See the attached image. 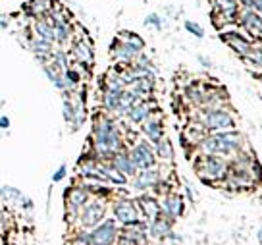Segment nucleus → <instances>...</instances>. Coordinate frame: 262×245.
Returning <instances> with one entry per match:
<instances>
[{"label": "nucleus", "mask_w": 262, "mask_h": 245, "mask_svg": "<svg viewBox=\"0 0 262 245\" xmlns=\"http://www.w3.org/2000/svg\"><path fill=\"white\" fill-rule=\"evenodd\" d=\"M158 183H160V170L156 166H150V168L139 170L133 176L131 188L137 189V191H147V189L158 188Z\"/></svg>", "instance_id": "nucleus-14"}, {"label": "nucleus", "mask_w": 262, "mask_h": 245, "mask_svg": "<svg viewBox=\"0 0 262 245\" xmlns=\"http://www.w3.org/2000/svg\"><path fill=\"white\" fill-rule=\"evenodd\" d=\"M155 153H156V158H160L164 162H170L173 158V147H172V141L170 139H160L158 143L155 145Z\"/></svg>", "instance_id": "nucleus-25"}, {"label": "nucleus", "mask_w": 262, "mask_h": 245, "mask_svg": "<svg viewBox=\"0 0 262 245\" xmlns=\"http://www.w3.org/2000/svg\"><path fill=\"white\" fill-rule=\"evenodd\" d=\"M4 224H6V214L0 213V230L4 228Z\"/></svg>", "instance_id": "nucleus-39"}, {"label": "nucleus", "mask_w": 262, "mask_h": 245, "mask_svg": "<svg viewBox=\"0 0 262 245\" xmlns=\"http://www.w3.org/2000/svg\"><path fill=\"white\" fill-rule=\"evenodd\" d=\"M125 89H104L102 91V108L106 112H118L122 107Z\"/></svg>", "instance_id": "nucleus-21"}, {"label": "nucleus", "mask_w": 262, "mask_h": 245, "mask_svg": "<svg viewBox=\"0 0 262 245\" xmlns=\"http://www.w3.org/2000/svg\"><path fill=\"white\" fill-rule=\"evenodd\" d=\"M243 60H247V62H249L251 66L262 68V49H260V47H256V45H254L253 50H251V52H249V54H247V56L243 58Z\"/></svg>", "instance_id": "nucleus-31"}, {"label": "nucleus", "mask_w": 262, "mask_h": 245, "mask_svg": "<svg viewBox=\"0 0 262 245\" xmlns=\"http://www.w3.org/2000/svg\"><path fill=\"white\" fill-rule=\"evenodd\" d=\"M143 24L147 25V27H155L156 31H162L164 25H166V22H164V17L160 16V14L152 12V14H148V16L145 17V22H143Z\"/></svg>", "instance_id": "nucleus-28"}, {"label": "nucleus", "mask_w": 262, "mask_h": 245, "mask_svg": "<svg viewBox=\"0 0 262 245\" xmlns=\"http://www.w3.org/2000/svg\"><path fill=\"white\" fill-rule=\"evenodd\" d=\"M137 207H139L141 214H143L148 222H152V220H156V218H160V216H162V207H160V201H156L155 197L143 195L139 201H137Z\"/></svg>", "instance_id": "nucleus-18"}, {"label": "nucleus", "mask_w": 262, "mask_h": 245, "mask_svg": "<svg viewBox=\"0 0 262 245\" xmlns=\"http://www.w3.org/2000/svg\"><path fill=\"white\" fill-rule=\"evenodd\" d=\"M256 237H258V241H260V243H262V228L258 230V234H256Z\"/></svg>", "instance_id": "nucleus-41"}, {"label": "nucleus", "mask_w": 262, "mask_h": 245, "mask_svg": "<svg viewBox=\"0 0 262 245\" xmlns=\"http://www.w3.org/2000/svg\"><path fill=\"white\" fill-rule=\"evenodd\" d=\"M220 39L226 43L233 52H237L241 58H245L254 47V43L251 41V37H249L247 33L239 31V29H222Z\"/></svg>", "instance_id": "nucleus-5"}, {"label": "nucleus", "mask_w": 262, "mask_h": 245, "mask_svg": "<svg viewBox=\"0 0 262 245\" xmlns=\"http://www.w3.org/2000/svg\"><path fill=\"white\" fill-rule=\"evenodd\" d=\"M141 130H143V133H145L147 141H150L152 145H156L160 139H164V124H162V118H160V116L150 114L145 122L141 124Z\"/></svg>", "instance_id": "nucleus-16"}, {"label": "nucleus", "mask_w": 262, "mask_h": 245, "mask_svg": "<svg viewBox=\"0 0 262 245\" xmlns=\"http://www.w3.org/2000/svg\"><path fill=\"white\" fill-rule=\"evenodd\" d=\"M91 201L89 189L87 188H70L66 191V205H68V214L70 220L79 216L81 209Z\"/></svg>", "instance_id": "nucleus-12"}, {"label": "nucleus", "mask_w": 262, "mask_h": 245, "mask_svg": "<svg viewBox=\"0 0 262 245\" xmlns=\"http://www.w3.org/2000/svg\"><path fill=\"white\" fill-rule=\"evenodd\" d=\"M10 128V118L8 116H0V130H8Z\"/></svg>", "instance_id": "nucleus-34"}, {"label": "nucleus", "mask_w": 262, "mask_h": 245, "mask_svg": "<svg viewBox=\"0 0 262 245\" xmlns=\"http://www.w3.org/2000/svg\"><path fill=\"white\" fill-rule=\"evenodd\" d=\"M31 31L35 37H41V39H47V41L54 43V25H52L50 16L35 17L31 24Z\"/></svg>", "instance_id": "nucleus-19"}, {"label": "nucleus", "mask_w": 262, "mask_h": 245, "mask_svg": "<svg viewBox=\"0 0 262 245\" xmlns=\"http://www.w3.org/2000/svg\"><path fill=\"white\" fill-rule=\"evenodd\" d=\"M199 62L205 66V68H212V62H210V58L206 56H199Z\"/></svg>", "instance_id": "nucleus-36"}, {"label": "nucleus", "mask_w": 262, "mask_h": 245, "mask_svg": "<svg viewBox=\"0 0 262 245\" xmlns=\"http://www.w3.org/2000/svg\"><path fill=\"white\" fill-rule=\"evenodd\" d=\"M2 201H12V203L19 205L21 203V199H24V195H21V191L19 189H16L14 186H4L2 188Z\"/></svg>", "instance_id": "nucleus-27"}, {"label": "nucleus", "mask_w": 262, "mask_h": 245, "mask_svg": "<svg viewBox=\"0 0 262 245\" xmlns=\"http://www.w3.org/2000/svg\"><path fill=\"white\" fill-rule=\"evenodd\" d=\"M129 89L133 93H137L141 98L150 97V93L155 91V77L152 75H145V77H137L133 85H129Z\"/></svg>", "instance_id": "nucleus-23"}, {"label": "nucleus", "mask_w": 262, "mask_h": 245, "mask_svg": "<svg viewBox=\"0 0 262 245\" xmlns=\"http://www.w3.org/2000/svg\"><path fill=\"white\" fill-rule=\"evenodd\" d=\"M139 207L133 203L131 199H118L114 203V216L123 226H135L139 222Z\"/></svg>", "instance_id": "nucleus-10"}, {"label": "nucleus", "mask_w": 262, "mask_h": 245, "mask_svg": "<svg viewBox=\"0 0 262 245\" xmlns=\"http://www.w3.org/2000/svg\"><path fill=\"white\" fill-rule=\"evenodd\" d=\"M19 205H21L24 209H27V211H31V209H33V201H31V199H27V197H24V199H21V203H19Z\"/></svg>", "instance_id": "nucleus-35"}, {"label": "nucleus", "mask_w": 262, "mask_h": 245, "mask_svg": "<svg viewBox=\"0 0 262 245\" xmlns=\"http://www.w3.org/2000/svg\"><path fill=\"white\" fill-rule=\"evenodd\" d=\"M72 56L77 62V66H85L89 68L93 64V58H95V52H93V43L87 35H81L77 37L72 45Z\"/></svg>", "instance_id": "nucleus-13"}, {"label": "nucleus", "mask_w": 262, "mask_h": 245, "mask_svg": "<svg viewBox=\"0 0 262 245\" xmlns=\"http://www.w3.org/2000/svg\"><path fill=\"white\" fill-rule=\"evenodd\" d=\"M185 193H187L189 201H195V195H193V189H191V186H185Z\"/></svg>", "instance_id": "nucleus-38"}, {"label": "nucleus", "mask_w": 262, "mask_h": 245, "mask_svg": "<svg viewBox=\"0 0 262 245\" xmlns=\"http://www.w3.org/2000/svg\"><path fill=\"white\" fill-rule=\"evenodd\" d=\"M110 162H112V166H114L116 170H120L122 174H125L127 178H133L135 174H137V168H135V164H133V160H131L129 156V151L127 149H122V151H118L112 158H110Z\"/></svg>", "instance_id": "nucleus-17"}, {"label": "nucleus", "mask_w": 262, "mask_h": 245, "mask_svg": "<svg viewBox=\"0 0 262 245\" xmlns=\"http://www.w3.org/2000/svg\"><path fill=\"white\" fill-rule=\"evenodd\" d=\"M160 207H162V214L168 218V220H176L183 214V197L178 195V193H168L160 201Z\"/></svg>", "instance_id": "nucleus-15"}, {"label": "nucleus", "mask_w": 262, "mask_h": 245, "mask_svg": "<svg viewBox=\"0 0 262 245\" xmlns=\"http://www.w3.org/2000/svg\"><path fill=\"white\" fill-rule=\"evenodd\" d=\"M0 29H8V19H0Z\"/></svg>", "instance_id": "nucleus-40"}, {"label": "nucleus", "mask_w": 262, "mask_h": 245, "mask_svg": "<svg viewBox=\"0 0 262 245\" xmlns=\"http://www.w3.org/2000/svg\"><path fill=\"white\" fill-rule=\"evenodd\" d=\"M148 232H150V236L152 237H168L172 234V220H168L166 216H160V218H156V220L150 222V226H148Z\"/></svg>", "instance_id": "nucleus-24"}, {"label": "nucleus", "mask_w": 262, "mask_h": 245, "mask_svg": "<svg viewBox=\"0 0 262 245\" xmlns=\"http://www.w3.org/2000/svg\"><path fill=\"white\" fill-rule=\"evenodd\" d=\"M251 10L258 12V14L262 16V0H253V2H251Z\"/></svg>", "instance_id": "nucleus-33"}, {"label": "nucleus", "mask_w": 262, "mask_h": 245, "mask_svg": "<svg viewBox=\"0 0 262 245\" xmlns=\"http://www.w3.org/2000/svg\"><path fill=\"white\" fill-rule=\"evenodd\" d=\"M152 110H155V105L150 103V100H141V103H137L135 107L131 108L129 112H127V120L133 124H143L145 120H147L148 116L152 114Z\"/></svg>", "instance_id": "nucleus-20"}, {"label": "nucleus", "mask_w": 262, "mask_h": 245, "mask_svg": "<svg viewBox=\"0 0 262 245\" xmlns=\"http://www.w3.org/2000/svg\"><path fill=\"white\" fill-rule=\"evenodd\" d=\"M141 52H143V50L129 45V43L122 41L120 37H114V41L110 45V54H112L116 64H120V66H129L135 58L139 56Z\"/></svg>", "instance_id": "nucleus-8"}, {"label": "nucleus", "mask_w": 262, "mask_h": 245, "mask_svg": "<svg viewBox=\"0 0 262 245\" xmlns=\"http://www.w3.org/2000/svg\"><path fill=\"white\" fill-rule=\"evenodd\" d=\"M116 37H120L122 41H125V43H129V45H133V47H137V49H145V41L141 39L137 33H133V31H120Z\"/></svg>", "instance_id": "nucleus-26"}, {"label": "nucleus", "mask_w": 262, "mask_h": 245, "mask_svg": "<svg viewBox=\"0 0 262 245\" xmlns=\"http://www.w3.org/2000/svg\"><path fill=\"white\" fill-rule=\"evenodd\" d=\"M118 237V226L114 220H102L89 232L91 245H112Z\"/></svg>", "instance_id": "nucleus-11"}, {"label": "nucleus", "mask_w": 262, "mask_h": 245, "mask_svg": "<svg viewBox=\"0 0 262 245\" xmlns=\"http://www.w3.org/2000/svg\"><path fill=\"white\" fill-rule=\"evenodd\" d=\"M251 2L253 0H237L239 8H251Z\"/></svg>", "instance_id": "nucleus-37"}, {"label": "nucleus", "mask_w": 262, "mask_h": 245, "mask_svg": "<svg viewBox=\"0 0 262 245\" xmlns=\"http://www.w3.org/2000/svg\"><path fill=\"white\" fill-rule=\"evenodd\" d=\"M52 0H31L25 4V10H27V16L29 17H42V16H49L50 10H52Z\"/></svg>", "instance_id": "nucleus-22"}, {"label": "nucleus", "mask_w": 262, "mask_h": 245, "mask_svg": "<svg viewBox=\"0 0 262 245\" xmlns=\"http://www.w3.org/2000/svg\"><path fill=\"white\" fill-rule=\"evenodd\" d=\"M229 162L224 156L218 155H201L195 160V170L203 181L214 183V181L226 180Z\"/></svg>", "instance_id": "nucleus-3"}, {"label": "nucleus", "mask_w": 262, "mask_h": 245, "mask_svg": "<svg viewBox=\"0 0 262 245\" xmlns=\"http://www.w3.org/2000/svg\"><path fill=\"white\" fill-rule=\"evenodd\" d=\"M129 151V156L135 168L137 170H145V168H150V166H156V153H155V145L150 141H137L135 145Z\"/></svg>", "instance_id": "nucleus-6"}, {"label": "nucleus", "mask_w": 262, "mask_h": 245, "mask_svg": "<svg viewBox=\"0 0 262 245\" xmlns=\"http://www.w3.org/2000/svg\"><path fill=\"white\" fill-rule=\"evenodd\" d=\"M199 124L208 133L224 130H235V118H233V114L229 110H224L222 107H201Z\"/></svg>", "instance_id": "nucleus-4"}, {"label": "nucleus", "mask_w": 262, "mask_h": 245, "mask_svg": "<svg viewBox=\"0 0 262 245\" xmlns=\"http://www.w3.org/2000/svg\"><path fill=\"white\" fill-rule=\"evenodd\" d=\"M66 174H68V168H66V164H62V166H60V168H58V170L52 174V181H54V183L62 181L66 178Z\"/></svg>", "instance_id": "nucleus-32"}, {"label": "nucleus", "mask_w": 262, "mask_h": 245, "mask_svg": "<svg viewBox=\"0 0 262 245\" xmlns=\"http://www.w3.org/2000/svg\"><path fill=\"white\" fill-rule=\"evenodd\" d=\"M212 4V10H241L237 0H208Z\"/></svg>", "instance_id": "nucleus-30"}, {"label": "nucleus", "mask_w": 262, "mask_h": 245, "mask_svg": "<svg viewBox=\"0 0 262 245\" xmlns=\"http://www.w3.org/2000/svg\"><path fill=\"white\" fill-rule=\"evenodd\" d=\"M237 24L251 39H262V16L251 8H241L237 14Z\"/></svg>", "instance_id": "nucleus-7"}, {"label": "nucleus", "mask_w": 262, "mask_h": 245, "mask_svg": "<svg viewBox=\"0 0 262 245\" xmlns=\"http://www.w3.org/2000/svg\"><path fill=\"white\" fill-rule=\"evenodd\" d=\"M123 149V133L116 120L108 114H98L93 124V156L98 160H110Z\"/></svg>", "instance_id": "nucleus-1"}, {"label": "nucleus", "mask_w": 262, "mask_h": 245, "mask_svg": "<svg viewBox=\"0 0 262 245\" xmlns=\"http://www.w3.org/2000/svg\"><path fill=\"white\" fill-rule=\"evenodd\" d=\"M104 214H106V205L102 201H98V199L89 201L79 213L81 226L83 228H95V226H98L100 222L104 220Z\"/></svg>", "instance_id": "nucleus-9"}, {"label": "nucleus", "mask_w": 262, "mask_h": 245, "mask_svg": "<svg viewBox=\"0 0 262 245\" xmlns=\"http://www.w3.org/2000/svg\"><path fill=\"white\" fill-rule=\"evenodd\" d=\"M183 27H185V31L191 33V35L196 37V39H203V37H205V29H203V25L193 22V19H185Z\"/></svg>", "instance_id": "nucleus-29"}, {"label": "nucleus", "mask_w": 262, "mask_h": 245, "mask_svg": "<svg viewBox=\"0 0 262 245\" xmlns=\"http://www.w3.org/2000/svg\"><path fill=\"white\" fill-rule=\"evenodd\" d=\"M2 195H4V193H2V188H0V199H2Z\"/></svg>", "instance_id": "nucleus-42"}, {"label": "nucleus", "mask_w": 262, "mask_h": 245, "mask_svg": "<svg viewBox=\"0 0 262 245\" xmlns=\"http://www.w3.org/2000/svg\"><path fill=\"white\" fill-rule=\"evenodd\" d=\"M243 135L237 130H224L206 133L205 137L199 141L196 147L201 149L203 155H218L224 158H231L237 155L239 151H243Z\"/></svg>", "instance_id": "nucleus-2"}]
</instances>
